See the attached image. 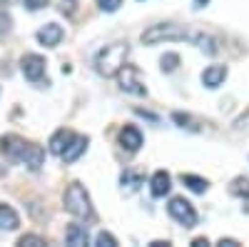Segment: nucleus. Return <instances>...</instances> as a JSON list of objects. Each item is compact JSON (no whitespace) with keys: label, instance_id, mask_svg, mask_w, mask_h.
Masks as SVG:
<instances>
[{"label":"nucleus","instance_id":"nucleus-1","mask_svg":"<svg viewBox=\"0 0 249 247\" xmlns=\"http://www.w3.org/2000/svg\"><path fill=\"white\" fill-rule=\"evenodd\" d=\"M130 55V45L127 43H112V45H105L100 53H97V60H95V68L100 75L105 77H112L117 75L122 68H124V60Z\"/></svg>","mask_w":249,"mask_h":247},{"label":"nucleus","instance_id":"nucleus-2","mask_svg":"<svg viewBox=\"0 0 249 247\" xmlns=\"http://www.w3.org/2000/svg\"><path fill=\"white\" fill-rule=\"evenodd\" d=\"M170 40H195V33L184 30L175 23H160L150 25L142 33V43L144 45H157V43H170Z\"/></svg>","mask_w":249,"mask_h":247},{"label":"nucleus","instance_id":"nucleus-3","mask_svg":"<svg viewBox=\"0 0 249 247\" xmlns=\"http://www.w3.org/2000/svg\"><path fill=\"white\" fill-rule=\"evenodd\" d=\"M65 210L80 220H92L95 217V210H92V202H90V195L88 190L82 188L80 182H72L70 188L65 190Z\"/></svg>","mask_w":249,"mask_h":247},{"label":"nucleus","instance_id":"nucleus-4","mask_svg":"<svg viewBox=\"0 0 249 247\" xmlns=\"http://www.w3.org/2000/svg\"><path fill=\"white\" fill-rule=\"evenodd\" d=\"M117 80H120V88L130 95H147V88H144V80H142V73L135 68V65H124L120 73H117Z\"/></svg>","mask_w":249,"mask_h":247},{"label":"nucleus","instance_id":"nucleus-5","mask_svg":"<svg viewBox=\"0 0 249 247\" xmlns=\"http://www.w3.org/2000/svg\"><path fill=\"white\" fill-rule=\"evenodd\" d=\"M167 210L179 225H184V228H195L197 225V212L184 197H172L170 205H167Z\"/></svg>","mask_w":249,"mask_h":247},{"label":"nucleus","instance_id":"nucleus-6","mask_svg":"<svg viewBox=\"0 0 249 247\" xmlns=\"http://www.w3.org/2000/svg\"><path fill=\"white\" fill-rule=\"evenodd\" d=\"M20 68H23V75L30 82H40L45 77V57L30 53V55H25L23 60H20Z\"/></svg>","mask_w":249,"mask_h":247},{"label":"nucleus","instance_id":"nucleus-7","mask_svg":"<svg viewBox=\"0 0 249 247\" xmlns=\"http://www.w3.org/2000/svg\"><path fill=\"white\" fill-rule=\"evenodd\" d=\"M120 148L127 152H137L142 148V133L135 125H124L120 130Z\"/></svg>","mask_w":249,"mask_h":247},{"label":"nucleus","instance_id":"nucleus-8","mask_svg":"<svg viewBox=\"0 0 249 247\" xmlns=\"http://www.w3.org/2000/svg\"><path fill=\"white\" fill-rule=\"evenodd\" d=\"M88 150V137L85 135H75L72 133V137H70V142H68V148L62 150V162H75L82 152Z\"/></svg>","mask_w":249,"mask_h":247},{"label":"nucleus","instance_id":"nucleus-9","mask_svg":"<svg viewBox=\"0 0 249 247\" xmlns=\"http://www.w3.org/2000/svg\"><path fill=\"white\" fill-rule=\"evenodd\" d=\"M28 142L23 137H18V135H3V140H0V148H3V152L10 157V160H18L20 162V155H23Z\"/></svg>","mask_w":249,"mask_h":247},{"label":"nucleus","instance_id":"nucleus-10","mask_svg":"<svg viewBox=\"0 0 249 247\" xmlns=\"http://www.w3.org/2000/svg\"><path fill=\"white\" fill-rule=\"evenodd\" d=\"M62 35H65V30H62L57 23H48V25H43V28L37 30V40H40L43 45H48V48H55V45H60Z\"/></svg>","mask_w":249,"mask_h":247},{"label":"nucleus","instance_id":"nucleus-11","mask_svg":"<svg viewBox=\"0 0 249 247\" xmlns=\"http://www.w3.org/2000/svg\"><path fill=\"white\" fill-rule=\"evenodd\" d=\"M43 160H45L43 148H40V145H33V142H28L25 150H23V155H20V162H25L33 172L43 168Z\"/></svg>","mask_w":249,"mask_h":247},{"label":"nucleus","instance_id":"nucleus-12","mask_svg":"<svg viewBox=\"0 0 249 247\" xmlns=\"http://www.w3.org/2000/svg\"><path fill=\"white\" fill-rule=\"evenodd\" d=\"M224 77H227V68L224 65H210L202 73V82H204V88H210V90L219 88L224 82Z\"/></svg>","mask_w":249,"mask_h":247},{"label":"nucleus","instance_id":"nucleus-13","mask_svg":"<svg viewBox=\"0 0 249 247\" xmlns=\"http://www.w3.org/2000/svg\"><path fill=\"white\" fill-rule=\"evenodd\" d=\"M150 185H152V195H155V197H164V195L170 192V188H172V180H170V175L164 172V170H157V172L152 175Z\"/></svg>","mask_w":249,"mask_h":247},{"label":"nucleus","instance_id":"nucleus-14","mask_svg":"<svg viewBox=\"0 0 249 247\" xmlns=\"http://www.w3.org/2000/svg\"><path fill=\"white\" fill-rule=\"evenodd\" d=\"M65 242L70 247H85L88 245V228L85 225H70L65 232Z\"/></svg>","mask_w":249,"mask_h":247},{"label":"nucleus","instance_id":"nucleus-15","mask_svg":"<svg viewBox=\"0 0 249 247\" xmlns=\"http://www.w3.org/2000/svg\"><path fill=\"white\" fill-rule=\"evenodd\" d=\"M20 217L10 205H0V230H18Z\"/></svg>","mask_w":249,"mask_h":247},{"label":"nucleus","instance_id":"nucleus-16","mask_svg":"<svg viewBox=\"0 0 249 247\" xmlns=\"http://www.w3.org/2000/svg\"><path fill=\"white\" fill-rule=\"evenodd\" d=\"M70 137H72L70 130H57V133L50 137V152H53V155H62V150L68 148Z\"/></svg>","mask_w":249,"mask_h":247},{"label":"nucleus","instance_id":"nucleus-17","mask_svg":"<svg viewBox=\"0 0 249 247\" xmlns=\"http://www.w3.org/2000/svg\"><path fill=\"white\" fill-rule=\"evenodd\" d=\"M120 182H122V190H124V192H135L140 185H142V175H137V172H132V170H124V172L120 175Z\"/></svg>","mask_w":249,"mask_h":247},{"label":"nucleus","instance_id":"nucleus-18","mask_svg":"<svg viewBox=\"0 0 249 247\" xmlns=\"http://www.w3.org/2000/svg\"><path fill=\"white\" fill-rule=\"evenodd\" d=\"M195 43L204 50V53H210V55H214V53H219V48H217V40L214 38H210V35H202V33H195Z\"/></svg>","mask_w":249,"mask_h":247},{"label":"nucleus","instance_id":"nucleus-19","mask_svg":"<svg viewBox=\"0 0 249 247\" xmlns=\"http://www.w3.org/2000/svg\"><path fill=\"white\" fill-rule=\"evenodd\" d=\"M182 182L190 188L192 192H207V180H202V177H197V175H182Z\"/></svg>","mask_w":249,"mask_h":247},{"label":"nucleus","instance_id":"nucleus-20","mask_svg":"<svg viewBox=\"0 0 249 247\" xmlns=\"http://www.w3.org/2000/svg\"><path fill=\"white\" fill-rule=\"evenodd\" d=\"M232 195H237V197H247L249 200V180L247 177H237L234 182H232Z\"/></svg>","mask_w":249,"mask_h":247},{"label":"nucleus","instance_id":"nucleus-21","mask_svg":"<svg viewBox=\"0 0 249 247\" xmlns=\"http://www.w3.org/2000/svg\"><path fill=\"white\" fill-rule=\"evenodd\" d=\"M160 65H162L164 73H172V70L179 65V55H177V53H167V55L160 60Z\"/></svg>","mask_w":249,"mask_h":247},{"label":"nucleus","instance_id":"nucleus-22","mask_svg":"<svg viewBox=\"0 0 249 247\" xmlns=\"http://www.w3.org/2000/svg\"><path fill=\"white\" fill-rule=\"evenodd\" d=\"M18 245H20V247H45L48 242L40 237V235H23Z\"/></svg>","mask_w":249,"mask_h":247},{"label":"nucleus","instance_id":"nucleus-23","mask_svg":"<svg viewBox=\"0 0 249 247\" xmlns=\"http://www.w3.org/2000/svg\"><path fill=\"white\" fill-rule=\"evenodd\" d=\"M95 245H97V247H117V240H115L110 232H100L97 240H95Z\"/></svg>","mask_w":249,"mask_h":247},{"label":"nucleus","instance_id":"nucleus-24","mask_svg":"<svg viewBox=\"0 0 249 247\" xmlns=\"http://www.w3.org/2000/svg\"><path fill=\"white\" fill-rule=\"evenodd\" d=\"M10 28H13V18L5 10H0V35H8Z\"/></svg>","mask_w":249,"mask_h":247},{"label":"nucleus","instance_id":"nucleus-25","mask_svg":"<svg viewBox=\"0 0 249 247\" xmlns=\"http://www.w3.org/2000/svg\"><path fill=\"white\" fill-rule=\"evenodd\" d=\"M97 5H100V10H105V13H115L122 5V0H97Z\"/></svg>","mask_w":249,"mask_h":247},{"label":"nucleus","instance_id":"nucleus-26","mask_svg":"<svg viewBox=\"0 0 249 247\" xmlns=\"http://www.w3.org/2000/svg\"><path fill=\"white\" fill-rule=\"evenodd\" d=\"M23 3H25V8H30V10H40V8L48 5V0H23Z\"/></svg>","mask_w":249,"mask_h":247},{"label":"nucleus","instance_id":"nucleus-27","mask_svg":"<svg viewBox=\"0 0 249 247\" xmlns=\"http://www.w3.org/2000/svg\"><path fill=\"white\" fill-rule=\"evenodd\" d=\"M219 245H222V247H237L239 242H237V240H224V237H222V240H219Z\"/></svg>","mask_w":249,"mask_h":247},{"label":"nucleus","instance_id":"nucleus-28","mask_svg":"<svg viewBox=\"0 0 249 247\" xmlns=\"http://www.w3.org/2000/svg\"><path fill=\"white\" fill-rule=\"evenodd\" d=\"M204 245H207V240H204V237H197V240L192 242V247H204Z\"/></svg>","mask_w":249,"mask_h":247},{"label":"nucleus","instance_id":"nucleus-29","mask_svg":"<svg viewBox=\"0 0 249 247\" xmlns=\"http://www.w3.org/2000/svg\"><path fill=\"white\" fill-rule=\"evenodd\" d=\"M207 3H210V0H195V5H197V8H204Z\"/></svg>","mask_w":249,"mask_h":247},{"label":"nucleus","instance_id":"nucleus-30","mask_svg":"<svg viewBox=\"0 0 249 247\" xmlns=\"http://www.w3.org/2000/svg\"><path fill=\"white\" fill-rule=\"evenodd\" d=\"M0 3H5V0H0Z\"/></svg>","mask_w":249,"mask_h":247}]
</instances>
